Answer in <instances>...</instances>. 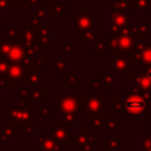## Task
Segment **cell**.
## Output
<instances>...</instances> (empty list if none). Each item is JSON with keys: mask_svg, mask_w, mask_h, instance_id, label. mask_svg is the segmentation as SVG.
I'll list each match as a JSON object with an SVG mask.
<instances>
[{"mask_svg": "<svg viewBox=\"0 0 151 151\" xmlns=\"http://www.w3.org/2000/svg\"><path fill=\"white\" fill-rule=\"evenodd\" d=\"M6 67H7V64H5V63L1 60V61H0V71H5Z\"/></svg>", "mask_w": 151, "mask_h": 151, "instance_id": "obj_16", "label": "cell"}, {"mask_svg": "<svg viewBox=\"0 0 151 151\" xmlns=\"http://www.w3.org/2000/svg\"><path fill=\"white\" fill-rule=\"evenodd\" d=\"M104 50V44H100V46L96 47V51H103Z\"/></svg>", "mask_w": 151, "mask_h": 151, "instance_id": "obj_17", "label": "cell"}, {"mask_svg": "<svg viewBox=\"0 0 151 151\" xmlns=\"http://www.w3.org/2000/svg\"><path fill=\"white\" fill-rule=\"evenodd\" d=\"M112 66L114 67V70L119 73H124L125 70L129 67V64L126 63V60H122V59H112Z\"/></svg>", "mask_w": 151, "mask_h": 151, "instance_id": "obj_7", "label": "cell"}, {"mask_svg": "<svg viewBox=\"0 0 151 151\" xmlns=\"http://www.w3.org/2000/svg\"><path fill=\"white\" fill-rule=\"evenodd\" d=\"M22 55H24V52H22V50L20 48V46H18V45L13 46L12 48L9 47V51H8V53H7L8 59H11V60H13V61L20 60V59L22 58Z\"/></svg>", "mask_w": 151, "mask_h": 151, "instance_id": "obj_5", "label": "cell"}, {"mask_svg": "<svg viewBox=\"0 0 151 151\" xmlns=\"http://www.w3.org/2000/svg\"><path fill=\"white\" fill-rule=\"evenodd\" d=\"M57 101L59 110L66 111L67 113H73L77 109H79L77 98L74 97H58Z\"/></svg>", "mask_w": 151, "mask_h": 151, "instance_id": "obj_2", "label": "cell"}, {"mask_svg": "<svg viewBox=\"0 0 151 151\" xmlns=\"http://www.w3.org/2000/svg\"><path fill=\"white\" fill-rule=\"evenodd\" d=\"M118 107H123V105H122V103H118V101H112L111 103V110L112 111H116V110H119Z\"/></svg>", "mask_w": 151, "mask_h": 151, "instance_id": "obj_13", "label": "cell"}, {"mask_svg": "<svg viewBox=\"0 0 151 151\" xmlns=\"http://www.w3.org/2000/svg\"><path fill=\"white\" fill-rule=\"evenodd\" d=\"M142 61L144 66H151V48H145L142 53Z\"/></svg>", "mask_w": 151, "mask_h": 151, "instance_id": "obj_8", "label": "cell"}, {"mask_svg": "<svg viewBox=\"0 0 151 151\" xmlns=\"http://www.w3.org/2000/svg\"><path fill=\"white\" fill-rule=\"evenodd\" d=\"M101 107H103V97L90 98V100L87 101V111L91 113L100 112Z\"/></svg>", "mask_w": 151, "mask_h": 151, "instance_id": "obj_3", "label": "cell"}, {"mask_svg": "<svg viewBox=\"0 0 151 151\" xmlns=\"http://www.w3.org/2000/svg\"><path fill=\"white\" fill-rule=\"evenodd\" d=\"M137 7L138 8H151V0H140Z\"/></svg>", "mask_w": 151, "mask_h": 151, "instance_id": "obj_12", "label": "cell"}, {"mask_svg": "<svg viewBox=\"0 0 151 151\" xmlns=\"http://www.w3.org/2000/svg\"><path fill=\"white\" fill-rule=\"evenodd\" d=\"M0 98H1V92H0Z\"/></svg>", "mask_w": 151, "mask_h": 151, "instance_id": "obj_18", "label": "cell"}, {"mask_svg": "<svg viewBox=\"0 0 151 151\" xmlns=\"http://www.w3.org/2000/svg\"><path fill=\"white\" fill-rule=\"evenodd\" d=\"M133 41H134L133 38H130V37H123V38H120L119 46H120L122 48H124V50H127V48H130V47L133 45Z\"/></svg>", "mask_w": 151, "mask_h": 151, "instance_id": "obj_9", "label": "cell"}, {"mask_svg": "<svg viewBox=\"0 0 151 151\" xmlns=\"http://www.w3.org/2000/svg\"><path fill=\"white\" fill-rule=\"evenodd\" d=\"M129 21V17L124 13V12H118V13H114L113 15V24L118 27H123L127 24Z\"/></svg>", "mask_w": 151, "mask_h": 151, "instance_id": "obj_6", "label": "cell"}, {"mask_svg": "<svg viewBox=\"0 0 151 151\" xmlns=\"http://www.w3.org/2000/svg\"><path fill=\"white\" fill-rule=\"evenodd\" d=\"M143 74H144V76H145V77H146V78H147L150 81H151V67H150L147 71H145Z\"/></svg>", "mask_w": 151, "mask_h": 151, "instance_id": "obj_15", "label": "cell"}, {"mask_svg": "<svg viewBox=\"0 0 151 151\" xmlns=\"http://www.w3.org/2000/svg\"><path fill=\"white\" fill-rule=\"evenodd\" d=\"M54 133H55V138H57V139L64 140V139L66 138V132H65V130H63V129H58V130H55Z\"/></svg>", "mask_w": 151, "mask_h": 151, "instance_id": "obj_11", "label": "cell"}, {"mask_svg": "<svg viewBox=\"0 0 151 151\" xmlns=\"http://www.w3.org/2000/svg\"><path fill=\"white\" fill-rule=\"evenodd\" d=\"M22 68L19 66V65H12L8 70H7V76H8V79L12 81V83H15L17 80H19L22 76ZM8 80V81H9Z\"/></svg>", "mask_w": 151, "mask_h": 151, "instance_id": "obj_4", "label": "cell"}, {"mask_svg": "<svg viewBox=\"0 0 151 151\" xmlns=\"http://www.w3.org/2000/svg\"><path fill=\"white\" fill-rule=\"evenodd\" d=\"M133 31L137 32V33H136L137 35H143V34H145L146 31H147V22H146V21H143L142 25L138 26V27H134Z\"/></svg>", "mask_w": 151, "mask_h": 151, "instance_id": "obj_10", "label": "cell"}, {"mask_svg": "<svg viewBox=\"0 0 151 151\" xmlns=\"http://www.w3.org/2000/svg\"><path fill=\"white\" fill-rule=\"evenodd\" d=\"M117 46H119V42H117V40H112V42H111V51L114 52Z\"/></svg>", "mask_w": 151, "mask_h": 151, "instance_id": "obj_14", "label": "cell"}, {"mask_svg": "<svg viewBox=\"0 0 151 151\" xmlns=\"http://www.w3.org/2000/svg\"><path fill=\"white\" fill-rule=\"evenodd\" d=\"M150 113H151V112H150ZM149 120H150V122H151V118H150V119H149Z\"/></svg>", "mask_w": 151, "mask_h": 151, "instance_id": "obj_19", "label": "cell"}, {"mask_svg": "<svg viewBox=\"0 0 151 151\" xmlns=\"http://www.w3.org/2000/svg\"><path fill=\"white\" fill-rule=\"evenodd\" d=\"M146 107V101L140 94H131L126 98L125 101V110L129 114L132 116H140Z\"/></svg>", "mask_w": 151, "mask_h": 151, "instance_id": "obj_1", "label": "cell"}]
</instances>
